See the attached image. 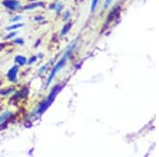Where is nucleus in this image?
I'll return each mask as SVG.
<instances>
[{"label": "nucleus", "mask_w": 159, "mask_h": 157, "mask_svg": "<svg viewBox=\"0 0 159 157\" xmlns=\"http://www.w3.org/2000/svg\"><path fill=\"white\" fill-rule=\"evenodd\" d=\"M75 48V45H73L72 47H71L69 50L67 51V52L65 53V54L63 55V58H61L60 61H58V63L56 64L54 68L52 69V71H51V73H50V76H49V79H48V81H47V85H49L51 82H52V80L53 78L55 76V74L57 73V71L60 70V69L63 68L64 66H65V64H66V61H67V58H68V55H70L71 53H72V51H73V49Z\"/></svg>", "instance_id": "2"}, {"label": "nucleus", "mask_w": 159, "mask_h": 157, "mask_svg": "<svg viewBox=\"0 0 159 157\" xmlns=\"http://www.w3.org/2000/svg\"><path fill=\"white\" fill-rule=\"evenodd\" d=\"M28 92H29V90H28V88L27 87H24V88L20 90L18 94H16L15 95V99H20V98H25L28 96Z\"/></svg>", "instance_id": "5"}, {"label": "nucleus", "mask_w": 159, "mask_h": 157, "mask_svg": "<svg viewBox=\"0 0 159 157\" xmlns=\"http://www.w3.org/2000/svg\"><path fill=\"white\" fill-rule=\"evenodd\" d=\"M10 115H11V113H10V112H6L4 114H2L1 116H0V124H1L2 122H4V121L7 120V118L9 117Z\"/></svg>", "instance_id": "8"}, {"label": "nucleus", "mask_w": 159, "mask_h": 157, "mask_svg": "<svg viewBox=\"0 0 159 157\" xmlns=\"http://www.w3.org/2000/svg\"><path fill=\"white\" fill-rule=\"evenodd\" d=\"M43 2H37V3H33V4H27V6L24 7L25 10H31L34 9V7H43Z\"/></svg>", "instance_id": "7"}, {"label": "nucleus", "mask_w": 159, "mask_h": 157, "mask_svg": "<svg viewBox=\"0 0 159 157\" xmlns=\"http://www.w3.org/2000/svg\"><path fill=\"white\" fill-rule=\"evenodd\" d=\"M36 58H37L36 56H32V58H31L30 60L28 61V64H29V65H31V64H33V63H34L35 61H36Z\"/></svg>", "instance_id": "13"}, {"label": "nucleus", "mask_w": 159, "mask_h": 157, "mask_svg": "<svg viewBox=\"0 0 159 157\" xmlns=\"http://www.w3.org/2000/svg\"><path fill=\"white\" fill-rule=\"evenodd\" d=\"M21 19V16H16L14 18H12V21H17V20H20Z\"/></svg>", "instance_id": "19"}, {"label": "nucleus", "mask_w": 159, "mask_h": 157, "mask_svg": "<svg viewBox=\"0 0 159 157\" xmlns=\"http://www.w3.org/2000/svg\"><path fill=\"white\" fill-rule=\"evenodd\" d=\"M61 89V86H60V85H57V86H55L54 88L51 90L50 92V95L48 96V98L46 100H43V101L40 103L39 105H38V107H37V110L35 113H37V114H43V112H45L46 109H48V107L51 105V103H52L53 101H54V99H55V97H56V95L58 94V91H60ZM35 113H33V114H35Z\"/></svg>", "instance_id": "1"}, {"label": "nucleus", "mask_w": 159, "mask_h": 157, "mask_svg": "<svg viewBox=\"0 0 159 157\" xmlns=\"http://www.w3.org/2000/svg\"><path fill=\"white\" fill-rule=\"evenodd\" d=\"M47 66H48V65H45V66H43L42 68L39 69V74H42V73L43 72V71H45L46 69H47Z\"/></svg>", "instance_id": "16"}, {"label": "nucleus", "mask_w": 159, "mask_h": 157, "mask_svg": "<svg viewBox=\"0 0 159 157\" xmlns=\"http://www.w3.org/2000/svg\"><path fill=\"white\" fill-rule=\"evenodd\" d=\"M111 1H112V0H106V2H105V7H109V4L110 3H111Z\"/></svg>", "instance_id": "18"}, {"label": "nucleus", "mask_w": 159, "mask_h": 157, "mask_svg": "<svg viewBox=\"0 0 159 157\" xmlns=\"http://www.w3.org/2000/svg\"><path fill=\"white\" fill-rule=\"evenodd\" d=\"M99 0H92V3H91V12L94 11V9H96L97 4H98Z\"/></svg>", "instance_id": "11"}, {"label": "nucleus", "mask_w": 159, "mask_h": 157, "mask_svg": "<svg viewBox=\"0 0 159 157\" xmlns=\"http://www.w3.org/2000/svg\"><path fill=\"white\" fill-rule=\"evenodd\" d=\"M15 44H19V45H24L25 42H24V39H21V38H17V39H15Z\"/></svg>", "instance_id": "14"}, {"label": "nucleus", "mask_w": 159, "mask_h": 157, "mask_svg": "<svg viewBox=\"0 0 159 157\" xmlns=\"http://www.w3.org/2000/svg\"><path fill=\"white\" fill-rule=\"evenodd\" d=\"M70 28H71V24H67L64 27V29L61 30V35H65V34H67V32L69 30H70Z\"/></svg>", "instance_id": "9"}, {"label": "nucleus", "mask_w": 159, "mask_h": 157, "mask_svg": "<svg viewBox=\"0 0 159 157\" xmlns=\"http://www.w3.org/2000/svg\"><path fill=\"white\" fill-rule=\"evenodd\" d=\"M22 24H17V25H12V27H9V28H7V30H9V31H11V30H14V29H17V28H20V27H22Z\"/></svg>", "instance_id": "10"}, {"label": "nucleus", "mask_w": 159, "mask_h": 157, "mask_svg": "<svg viewBox=\"0 0 159 157\" xmlns=\"http://www.w3.org/2000/svg\"><path fill=\"white\" fill-rule=\"evenodd\" d=\"M69 17H70V12L67 11V12H66V14L64 15V20H68Z\"/></svg>", "instance_id": "15"}, {"label": "nucleus", "mask_w": 159, "mask_h": 157, "mask_svg": "<svg viewBox=\"0 0 159 157\" xmlns=\"http://www.w3.org/2000/svg\"><path fill=\"white\" fill-rule=\"evenodd\" d=\"M15 62H16L17 64H19L20 66H24L25 64L27 63V60H25V56H20V55H18V56H16V58H15Z\"/></svg>", "instance_id": "6"}, {"label": "nucleus", "mask_w": 159, "mask_h": 157, "mask_svg": "<svg viewBox=\"0 0 159 157\" xmlns=\"http://www.w3.org/2000/svg\"><path fill=\"white\" fill-rule=\"evenodd\" d=\"M16 34H17L16 32H13V33H11V34H9V35H7V36L6 38H7V39H9V38H12L13 36H15V35H16Z\"/></svg>", "instance_id": "17"}, {"label": "nucleus", "mask_w": 159, "mask_h": 157, "mask_svg": "<svg viewBox=\"0 0 159 157\" xmlns=\"http://www.w3.org/2000/svg\"><path fill=\"white\" fill-rule=\"evenodd\" d=\"M2 3H3L4 7L10 10H17L20 7L19 1H17V0H4Z\"/></svg>", "instance_id": "3"}, {"label": "nucleus", "mask_w": 159, "mask_h": 157, "mask_svg": "<svg viewBox=\"0 0 159 157\" xmlns=\"http://www.w3.org/2000/svg\"><path fill=\"white\" fill-rule=\"evenodd\" d=\"M14 89H13V87H11V88H9V89H7V90H1L0 91V94L1 95H7V94H10V92H12Z\"/></svg>", "instance_id": "12"}, {"label": "nucleus", "mask_w": 159, "mask_h": 157, "mask_svg": "<svg viewBox=\"0 0 159 157\" xmlns=\"http://www.w3.org/2000/svg\"><path fill=\"white\" fill-rule=\"evenodd\" d=\"M17 72H18V67L14 66L13 68L10 69L9 73H7V78L10 81L12 82H16L17 81Z\"/></svg>", "instance_id": "4"}]
</instances>
